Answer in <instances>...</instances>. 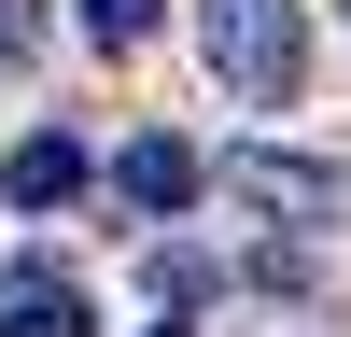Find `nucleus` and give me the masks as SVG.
Here are the masks:
<instances>
[{"label": "nucleus", "instance_id": "nucleus-1", "mask_svg": "<svg viewBox=\"0 0 351 337\" xmlns=\"http://www.w3.org/2000/svg\"><path fill=\"white\" fill-rule=\"evenodd\" d=\"M197 56L239 112H281L309 71V0H197Z\"/></svg>", "mask_w": 351, "mask_h": 337}, {"label": "nucleus", "instance_id": "nucleus-2", "mask_svg": "<svg viewBox=\"0 0 351 337\" xmlns=\"http://www.w3.org/2000/svg\"><path fill=\"white\" fill-rule=\"evenodd\" d=\"M225 197H239V211H267V225H309V239L351 225V168H324V155H267V140H253V155H225Z\"/></svg>", "mask_w": 351, "mask_h": 337}, {"label": "nucleus", "instance_id": "nucleus-3", "mask_svg": "<svg viewBox=\"0 0 351 337\" xmlns=\"http://www.w3.org/2000/svg\"><path fill=\"white\" fill-rule=\"evenodd\" d=\"M0 337H99V309H84V281H71V267L14 253V267H0Z\"/></svg>", "mask_w": 351, "mask_h": 337}, {"label": "nucleus", "instance_id": "nucleus-4", "mask_svg": "<svg viewBox=\"0 0 351 337\" xmlns=\"http://www.w3.org/2000/svg\"><path fill=\"white\" fill-rule=\"evenodd\" d=\"M197 183H211V168H197V140H169V127H141L127 155H112V197H127V211H197Z\"/></svg>", "mask_w": 351, "mask_h": 337}, {"label": "nucleus", "instance_id": "nucleus-5", "mask_svg": "<svg viewBox=\"0 0 351 337\" xmlns=\"http://www.w3.org/2000/svg\"><path fill=\"white\" fill-rule=\"evenodd\" d=\"M0 197H14V211H71V197H84V140H14V168H0Z\"/></svg>", "mask_w": 351, "mask_h": 337}, {"label": "nucleus", "instance_id": "nucleus-6", "mask_svg": "<svg viewBox=\"0 0 351 337\" xmlns=\"http://www.w3.org/2000/svg\"><path fill=\"white\" fill-rule=\"evenodd\" d=\"M155 14H169V0H84V42L127 56V42H155Z\"/></svg>", "mask_w": 351, "mask_h": 337}, {"label": "nucleus", "instance_id": "nucleus-7", "mask_svg": "<svg viewBox=\"0 0 351 337\" xmlns=\"http://www.w3.org/2000/svg\"><path fill=\"white\" fill-rule=\"evenodd\" d=\"M43 42V14H28V0H0V56H28Z\"/></svg>", "mask_w": 351, "mask_h": 337}, {"label": "nucleus", "instance_id": "nucleus-8", "mask_svg": "<svg viewBox=\"0 0 351 337\" xmlns=\"http://www.w3.org/2000/svg\"><path fill=\"white\" fill-rule=\"evenodd\" d=\"M155 337H211V323H183V309H169V323H155Z\"/></svg>", "mask_w": 351, "mask_h": 337}]
</instances>
